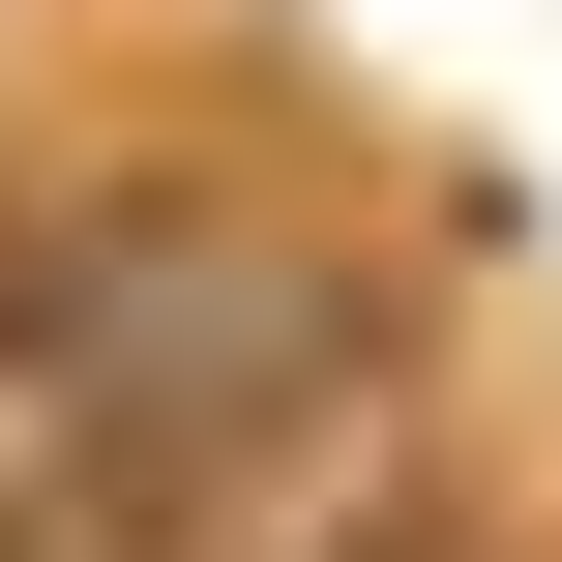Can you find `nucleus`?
I'll return each mask as SVG.
<instances>
[{
	"instance_id": "nucleus-2",
	"label": "nucleus",
	"mask_w": 562,
	"mask_h": 562,
	"mask_svg": "<svg viewBox=\"0 0 562 562\" xmlns=\"http://www.w3.org/2000/svg\"><path fill=\"white\" fill-rule=\"evenodd\" d=\"M0 562H30V533H0Z\"/></svg>"
},
{
	"instance_id": "nucleus-1",
	"label": "nucleus",
	"mask_w": 562,
	"mask_h": 562,
	"mask_svg": "<svg viewBox=\"0 0 562 562\" xmlns=\"http://www.w3.org/2000/svg\"><path fill=\"white\" fill-rule=\"evenodd\" d=\"M178 296V207H89V178H0V385H119V326Z\"/></svg>"
}]
</instances>
